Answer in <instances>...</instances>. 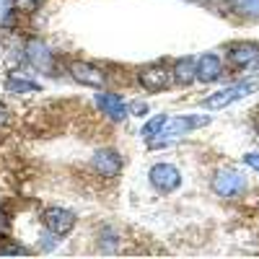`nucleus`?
<instances>
[{
    "label": "nucleus",
    "mask_w": 259,
    "mask_h": 259,
    "mask_svg": "<svg viewBox=\"0 0 259 259\" xmlns=\"http://www.w3.org/2000/svg\"><path fill=\"white\" fill-rule=\"evenodd\" d=\"M207 122H210L207 114H202V117H171V119L163 122V127H161L158 135H161L163 143H166V140L179 138V135L189 133V130H194V127H202V124H207Z\"/></svg>",
    "instance_id": "20e7f679"
},
{
    "label": "nucleus",
    "mask_w": 259,
    "mask_h": 259,
    "mask_svg": "<svg viewBox=\"0 0 259 259\" xmlns=\"http://www.w3.org/2000/svg\"><path fill=\"white\" fill-rule=\"evenodd\" d=\"M244 163H246L249 168L259 171V153H246V156H244Z\"/></svg>",
    "instance_id": "6ab92c4d"
},
{
    "label": "nucleus",
    "mask_w": 259,
    "mask_h": 259,
    "mask_svg": "<svg viewBox=\"0 0 259 259\" xmlns=\"http://www.w3.org/2000/svg\"><path fill=\"white\" fill-rule=\"evenodd\" d=\"M8 119H11L8 106H6V104H0V127H6V124H8Z\"/></svg>",
    "instance_id": "4be33fe9"
},
{
    "label": "nucleus",
    "mask_w": 259,
    "mask_h": 259,
    "mask_svg": "<svg viewBox=\"0 0 259 259\" xmlns=\"http://www.w3.org/2000/svg\"><path fill=\"white\" fill-rule=\"evenodd\" d=\"M246 189V179L239 174V171H218L212 179V192L218 194V197H236V194H241Z\"/></svg>",
    "instance_id": "7ed1b4c3"
},
{
    "label": "nucleus",
    "mask_w": 259,
    "mask_h": 259,
    "mask_svg": "<svg viewBox=\"0 0 259 259\" xmlns=\"http://www.w3.org/2000/svg\"><path fill=\"white\" fill-rule=\"evenodd\" d=\"M0 251H6V254H26V249H24V246H3Z\"/></svg>",
    "instance_id": "5701e85b"
},
{
    "label": "nucleus",
    "mask_w": 259,
    "mask_h": 259,
    "mask_svg": "<svg viewBox=\"0 0 259 259\" xmlns=\"http://www.w3.org/2000/svg\"><path fill=\"white\" fill-rule=\"evenodd\" d=\"M130 112H133L135 117H145L148 114V104L145 101H135L133 106H130Z\"/></svg>",
    "instance_id": "a211bd4d"
},
{
    "label": "nucleus",
    "mask_w": 259,
    "mask_h": 259,
    "mask_svg": "<svg viewBox=\"0 0 259 259\" xmlns=\"http://www.w3.org/2000/svg\"><path fill=\"white\" fill-rule=\"evenodd\" d=\"M171 70L166 68V65H161V62H156V65H148V68H143L140 73H138V80H140V85L145 91H150V94H161V91H166L168 85H171Z\"/></svg>",
    "instance_id": "f03ea898"
},
{
    "label": "nucleus",
    "mask_w": 259,
    "mask_h": 259,
    "mask_svg": "<svg viewBox=\"0 0 259 259\" xmlns=\"http://www.w3.org/2000/svg\"><path fill=\"white\" fill-rule=\"evenodd\" d=\"M96 104H99V109L109 119H114V122H119V119H124L130 114V109L124 106V101L117 94H96Z\"/></svg>",
    "instance_id": "9b49d317"
},
{
    "label": "nucleus",
    "mask_w": 259,
    "mask_h": 259,
    "mask_svg": "<svg viewBox=\"0 0 259 259\" xmlns=\"http://www.w3.org/2000/svg\"><path fill=\"white\" fill-rule=\"evenodd\" d=\"M168 117L166 114H161V117H153L150 122H145V127H143V138L145 140H150V138H156L158 133H161V127H163V122H166Z\"/></svg>",
    "instance_id": "2eb2a0df"
},
{
    "label": "nucleus",
    "mask_w": 259,
    "mask_h": 259,
    "mask_svg": "<svg viewBox=\"0 0 259 259\" xmlns=\"http://www.w3.org/2000/svg\"><path fill=\"white\" fill-rule=\"evenodd\" d=\"M228 62L239 70H254L259 68V45H249V41H241V45H233L228 50Z\"/></svg>",
    "instance_id": "39448f33"
},
{
    "label": "nucleus",
    "mask_w": 259,
    "mask_h": 259,
    "mask_svg": "<svg viewBox=\"0 0 259 259\" xmlns=\"http://www.w3.org/2000/svg\"><path fill=\"white\" fill-rule=\"evenodd\" d=\"M6 233H8V215L0 210V239H3Z\"/></svg>",
    "instance_id": "412c9836"
},
{
    "label": "nucleus",
    "mask_w": 259,
    "mask_h": 259,
    "mask_svg": "<svg viewBox=\"0 0 259 259\" xmlns=\"http://www.w3.org/2000/svg\"><path fill=\"white\" fill-rule=\"evenodd\" d=\"M236 6L244 13H259V0H236Z\"/></svg>",
    "instance_id": "f3484780"
},
{
    "label": "nucleus",
    "mask_w": 259,
    "mask_h": 259,
    "mask_svg": "<svg viewBox=\"0 0 259 259\" xmlns=\"http://www.w3.org/2000/svg\"><path fill=\"white\" fill-rule=\"evenodd\" d=\"M150 184L158 192H174L182 184V174H179V168L171 166V163H156L150 168Z\"/></svg>",
    "instance_id": "423d86ee"
},
{
    "label": "nucleus",
    "mask_w": 259,
    "mask_h": 259,
    "mask_svg": "<svg viewBox=\"0 0 259 259\" xmlns=\"http://www.w3.org/2000/svg\"><path fill=\"white\" fill-rule=\"evenodd\" d=\"M184 3H197V0H184Z\"/></svg>",
    "instance_id": "b1692460"
},
{
    "label": "nucleus",
    "mask_w": 259,
    "mask_h": 259,
    "mask_svg": "<svg viewBox=\"0 0 259 259\" xmlns=\"http://www.w3.org/2000/svg\"><path fill=\"white\" fill-rule=\"evenodd\" d=\"M94 168L99 171L101 177H119V171H122V156L117 153V150L112 148H104V150H96V156H94Z\"/></svg>",
    "instance_id": "6e6552de"
},
{
    "label": "nucleus",
    "mask_w": 259,
    "mask_h": 259,
    "mask_svg": "<svg viewBox=\"0 0 259 259\" xmlns=\"http://www.w3.org/2000/svg\"><path fill=\"white\" fill-rule=\"evenodd\" d=\"M251 91H256V83H251V80L233 83V85H228V89H223V91H218V94L207 96V99L202 101V106H207V109H226V106H231L233 101L244 99V96L251 94Z\"/></svg>",
    "instance_id": "f257e3e1"
},
{
    "label": "nucleus",
    "mask_w": 259,
    "mask_h": 259,
    "mask_svg": "<svg viewBox=\"0 0 259 259\" xmlns=\"http://www.w3.org/2000/svg\"><path fill=\"white\" fill-rule=\"evenodd\" d=\"M16 3H18V8H24V11H34L41 0H16Z\"/></svg>",
    "instance_id": "aec40b11"
},
{
    "label": "nucleus",
    "mask_w": 259,
    "mask_h": 259,
    "mask_svg": "<svg viewBox=\"0 0 259 259\" xmlns=\"http://www.w3.org/2000/svg\"><path fill=\"white\" fill-rule=\"evenodd\" d=\"M6 91L8 94H39V83L34 80H24V78H8L6 80Z\"/></svg>",
    "instance_id": "4468645a"
},
{
    "label": "nucleus",
    "mask_w": 259,
    "mask_h": 259,
    "mask_svg": "<svg viewBox=\"0 0 259 259\" xmlns=\"http://www.w3.org/2000/svg\"><path fill=\"white\" fill-rule=\"evenodd\" d=\"M45 226L55 236H68L75 226V215L70 210H65V207H50L45 212Z\"/></svg>",
    "instance_id": "0eeeda50"
},
{
    "label": "nucleus",
    "mask_w": 259,
    "mask_h": 259,
    "mask_svg": "<svg viewBox=\"0 0 259 259\" xmlns=\"http://www.w3.org/2000/svg\"><path fill=\"white\" fill-rule=\"evenodd\" d=\"M207 8H210L212 13H221V16H226V13H231L233 3H231V0H207Z\"/></svg>",
    "instance_id": "dca6fc26"
},
{
    "label": "nucleus",
    "mask_w": 259,
    "mask_h": 259,
    "mask_svg": "<svg viewBox=\"0 0 259 259\" xmlns=\"http://www.w3.org/2000/svg\"><path fill=\"white\" fill-rule=\"evenodd\" d=\"M194 68H197V60H194V57H182V60H177V65H174V70H171V75H174L177 83L189 85V83L194 80Z\"/></svg>",
    "instance_id": "ddd939ff"
},
{
    "label": "nucleus",
    "mask_w": 259,
    "mask_h": 259,
    "mask_svg": "<svg viewBox=\"0 0 259 259\" xmlns=\"http://www.w3.org/2000/svg\"><path fill=\"white\" fill-rule=\"evenodd\" d=\"M70 75L78 80V83H83V85H94V89H99V85L104 83V73L99 70V68H94V65H89V62H70Z\"/></svg>",
    "instance_id": "f8f14e48"
},
{
    "label": "nucleus",
    "mask_w": 259,
    "mask_h": 259,
    "mask_svg": "<svg viewBox=\"0 0 259 259\" xmlns=\"http://www.w3.org/2000/svg\"><path fill=\"white\" fill-rule=\"evenodd\" d=\"M26 60L41 73L52 70V52H50V47L45 45V41H39V39H31L26 45Z\"/></svg>",
    "instance_id": "9d476101"
},
{
    "label": "nucleus",
    "mask_w": 259,
    "mask_h": 259,
    "mask_svg": "<svg viewBox=\"0 0 259 259\" xmlns=\"http://www.w3.org/2000/svg\"><path fill=\"white\" fill-rule=\"evenodd\" d=\"M223 75V62L218 55H202L197 60V68H194V80L200 83H215Z\"/></svg>",
    "instance_id": "1a4fd4ad"
}]
</instances>
